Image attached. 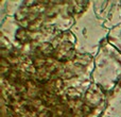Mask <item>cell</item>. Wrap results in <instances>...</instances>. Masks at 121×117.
<instances>
[{"instance_id":"obj_1","label":"cell","mask_w":121,"mask_h":117,"mask_svg":"<svg viewBox=\"0 0 121 117\" xmlns=\"http://www.w3.org/2000/svg\"><path fill=\"white\" fill-rule=\"evenodd\" d=\"M71 32L75 37V48L81 53L96 57L103 43L107 40L109 30L103 26L95 13L91 2L81 13L71 27Z\"/></svg>"},{"instance_id":"obj_2","label":"cell","mask_w":121,"mask_h":117,"mask_svg":"<svg viewBox=\"0 0 121 117\" xmlns=\"http://www.w3.org/2000/svg\"><path fill=\"white\" fill-rule=\"evenodd\" d=\"M92 80L106 92H111L121 81V52L107 40L95 57Z\"/></svg>"},{"instance_id":"obj_3","label":"cell","mask_w":121,"mask_h":117,"mask_svg":"<svg viewBox=\"0 0 121 117\" xmlns=\"http://www.w3.org/2000/svg\"><path fill=\"white\" fill-rule=\"evenodd\" d=\"M95 13L107 30L121 23V1H91Z\"/></svg>"},{"instance_id":"obj_4","label":"cell","mask_w":121,"mask_h":117,"mask_svg":"<svg viewBox=\"0 0 121 117\" xmlns=\"http://www.w3.org/2000/svg\"><path fill=\"white\" fill-rule=\"evenodd\" d=\"M102 117H121V81L111 90Z\"/></svg>"},{"instance_id":"obj_5","label":"cell","mask_w":121,"mask_h":117,"mask_svg":"<svg viewBox=\"0 0 121 117\" xmlns=\"http://www.w3.org/2000/svg\"><path fill=\"white\" fill-rule=\"evenodd\" d=\"M107 42L113 47H115L119 52H121V23L114 29L109 30Z\"/></svg>"}]
</instances>
